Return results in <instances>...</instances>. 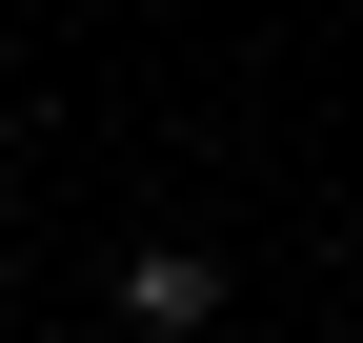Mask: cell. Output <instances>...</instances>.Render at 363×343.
Instances as JSON below:
<instances>
[{"instance_id": "6da1fadb", "label": "cell", "mask_w": 363, "mask_h": 343, "mask_svg": "<svg viewBox=\"0 0 363 343\" xmlns=\"http://www.w3.org/2000/svg\"><path fill=\"white\" fill-rule=\"evenodd\" d=\"M121 323L142 343H202L222 323V242H142V263H121Z\"/></svg>"}]
</instances>
